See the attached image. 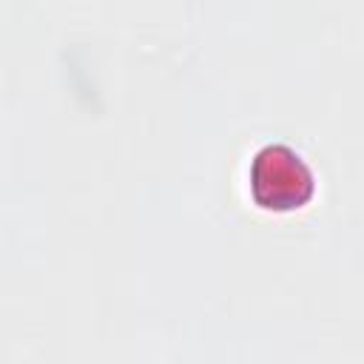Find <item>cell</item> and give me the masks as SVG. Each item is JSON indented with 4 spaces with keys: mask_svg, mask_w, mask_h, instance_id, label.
<instances>
[{
    "mask_svg": "<svg viewBox=\"0 0 364 364\" xmlns=\"http://www.w3.org/2000/svg\"><path fill=\"white\" fill-rule=\"evenodd\" d=\"M247 179H250V196L256 199V205L267 210L301 208L316 193L313 168L304 162V156L296 148L284 142L262 145L250 159Z\"/></svg>",
    "mask_w": 364,
    "mask_h": 364,
    "instance_id": "cell-1",
    "label": "cell"
}]
</instances>
